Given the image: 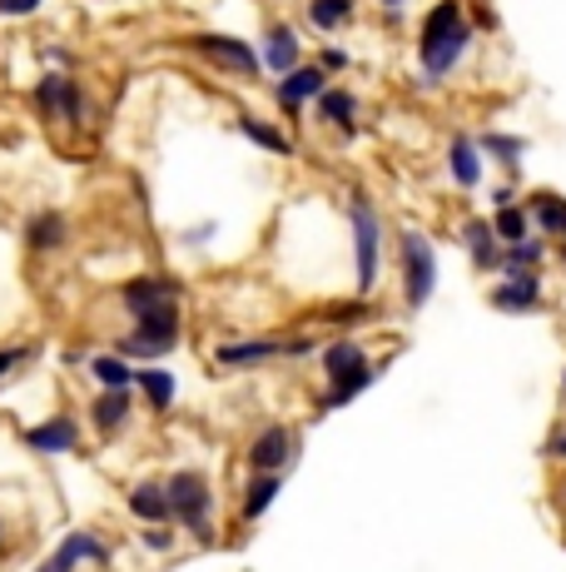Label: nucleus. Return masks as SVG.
I'll list each match as a JSON object with an SVG mask.
<instances>
[{
	"label": "nucleus",
	"instance_id": "obj_5",
	"mask_svg": "<svg viewBox=\"0 0 566 572\" xmlns=\"http://www.w3.org/2000/svg\"><path fill=\"white\" fill-rule=\"evenodd\" d=\"M348 219H353V249H358V289L368 294L378 284V270H383V229H378V209L363 195L353 199Z\"/></svg>",
	"mask_w": 566,
	"mask_h": 572
},
{
	"label": "nucleus",
	"instance_id": "obj_17",
	"mask_svg": "<svg viewBox=\"0 0 566 572\" xmlns=\"http://www.w3.org/2000/svg\"><path fill=\"white\" fill-rule=\"evenodd\" d=\"M323 95V66H299L293 76L278 80V105L284 110H303V100Z\"/></svg>",
	"mask_w": 566,
	"mask_h": 572
},
{
	"label": "nucleus",
	"instance_id": "obj_39",
	"mask_svg": "<svg viewBox=\"0 0 566 572\" xmlns=\"http://www.w3.org/2000/svg\"><path fill=\"white\" fill-rule=\"evenodd\" d=\"M512 184H503V190H497V195H492V205H497V209H507V205H512Z\"/></svg>",
	"mask_w": 566,
	"mask_h": 572
},
{
	"label": "nucleus",
	"instance_id": "obj_22",
	"mask_svg": "<svg viewBox=\"0 0 566 572\" xmlns=\"http://www.w3.org/2000/svg\"><path fill=\"white\" fill-rule=\"evenodd\" d=\"M527 215H532V225L542 229V234L566 239V199L562 195H552V190H536V195L527 199Z\"/></svg>",
	"mask_w": 566,
	"mask_h": 572
},
{
	"label": "nucleus",
	"instance_id": "obj_44",
	"mask_svg": "<svg viewBox=\"0 0 566 572\" xmlns=\"http://www.w3.org/2000/svg\"><path fill=\"white\" fill-rule=\"evenodd\" d=\"M562 254H566V239H562Z\"/></svg>",
	"mask_w": 566,
	"mask_h": 572
},
{
	"label": "nucleus",
	"instance_id": "obj_8",
	"mask_svg": "<svg viewBox=\"0 0 566 572\" xmlns=\"http://www.w3.org/2000/svg\"><path fill=\"white\" fill-rule=\"evenodd\" d=\"M129 518H139L145 528H160V523H174V507H170V488H164V478H145V483L129 488L125 497Z\"/></svg>",
	"mask_w": 566,
	"mask_h": 572
},
{
	"label": "nucleus",
	"instance_id": "obj_11",
	"mask_svg": "<svg viewBox=\"0 0 566 572\" xmlns=\"http://www.w3.org/2000/svg\"><path fill=\"white\" fill-rule=\"evenodd\" d=\"M462 244H467V254H472V264H477L482 274H503V239L492 234V219H467V225H462Z\"/></svg>",
	"mask_w": 566,
	"mask_h": 572
},
{
	"label": "nucleus",
	"instance_id": "obj_25",
	"mask_svg": "<svg viewBox=\"0 0 566 572\" xmlns=\"http://www.w3.org/2000/svg\"><path fill=\"white\" fill-rule=\"evenodd\" d=\"M90 423H95L100 433H119L129 423V393H100V399L90 403Z\"/></svg>",
	"mask_w": 566,
	"mask_h": 572
},
{
	"label": "nucleus",
	"instance_id": "obj_23",
	"mask_svg": "<svg viewBox=\"0 0 566 572\" xmlns=\"http://www.w3.org/2000/svg\"><path fill=\"white\" fill-rule=\"evenodd\" d=\"M373 378H378V368L368 364V368H358V374H343V378H328V389H323V409H343V403H353L358 393H368L373 389Z\"/></svg>",
	"mask_w": 566,
	"mask_h": 572
},
{
	"label": "nucleus",
	"instance_id": "obj_37",
	"mask_svg": "<svg viewBox=\"0 0 566 572\" xmlns=\"http://www.w3.org/2000/svg\"><path fill=\"white\" fill-rule=\"evenodd\" d=\"M319 66H323V70H343V66H348V55H343V50H323Z\"/></svg>",
	"mask_w": 566,
	"mask_h": 572
},
{
	"label": "nucleus",
	"instance_id": "obj_38",
	"mask_svg": "<svg viewBox=\"0 0 566 572\" xmlns=\"http://www.w3.org/2000/svg\"><path fill=\"white\" fill-rule=\"evenodd\" d=\"M35 5H41V0H5V5H0V11H5V15H31Z\"/></svg>",
	"mask_w": 566,
	"mask_h": 572
},
{
	"label": "nucleus",
	"instance_id": "obj_1",
	"mask_svg": "<svg viewBox=\"0 0 566 572\" xmlns=\"http://www.w3.org/2000/svg\"><path fill=\"white\" fill-rule=\"evenodd\" d=\"M472 45V21L458 0H438L423 21V35H417V55H423V70L428 80H442Z\"/></svg>",
	"mask_w": 566,
	"mask_h": 572
},
{
	"label": "nucleus",
	"instance_id": "obj_6",
	"mask_svg": "<svg viewBox=\"0 0 566 572\" xmlns=\"http://www.w3.org/2000/svg\"><path fill=\"white\" fill-rule=\"evenodd\" d=\"M293 454H299V438H293L289 423H264V428L254 433V443H249V473H284V468L293 464Z\"/></svg>",
	"mask_w": 566,
	"mask_h": 572
},
{
	"label": "nucleus",
	"instance_id": "obj_29",
	"mask_svg": "<svg viewBox=\"0 0 566 572\" xmlns=\"http://www.w3.org/2000/svg\"><path fill=\"white\" fill-rule=\"evenodd\" d=\"M309 21L319 31H343L353 21V0H309Z\"/></svg>",
	"mask_w": 566,
	"mask_h": 572
},
{
	"label": "nucleus",
	"instance_id": "obj_4",
	"mask_svg": "<svg viewBox=\"0 0 566 572\" xmlns=\"http://www.w3.org/2000/svg\"><path fill=\"white\" fill-rule=\"evenodd\" d=\"M180 344V304H160V309H150L145 319H135V334L129 339H115V354L125 358H139V354H170V348Z\"/></svg>",
	"mask_w": 566,
	"mask_h": 572
},
{
	"label": "nucleus",
	"instance_id": "obj_24",
	"mask_svg": "<svg viewBox=\"0 0 566 572\" xmlns=\"http://www.w3.org/2000/svg\"><path fill=\"white\" fill-rule=\"evenodd\" d=\"M139 393H145V403H150V413H170L174 409V374L170 368H145V374H135Z\"/></svg>",
	"mask_w": 566,
	"mask_h": 572
},
{
	"label": "nucleus",
	"instance_id": "obj_3",
	"mask_svg": "<svg viewBox=\"0 0 566 572\" xmlns=\"http://www.w3.org/2000/svg\"><path fill=\"white\" fill-rule=\"evenodd\" d=\"M397 254H403L407 309H423V304L432 299V289H438V249H432V239L423 234V229H403V244H397Z\"/></svg>",
	"mask_w": 566,
	"mask_h": 572
},
{
	"label": "nucleus",
	"instance_id": "obj_45",
	"mask_svg": "<svg viewBox=\"0 0 566 572\" xmlns=\"http://www.w3.org/2000/svg\"><path fill=\"white\" fill-rule=\"evenodd\" d=\"M0 5H5V0H0Z\"/></svg>",
	"mask_w": 566,
	"mask_h": 572
},
{
	"label": "nucleus",
	"instance_id": "obj_41",
	"mask_svg": "<svg viewBox=\"0 0 566 572\" xmlns=\"http://www.w3.org/2000/svg\"><path fill=\"white\" fill-rule=\"evenodd\" d=\"M383 5H393V11H397V5H403V0H383Z\"/></svg>",
	"mask_w": 566,
	"mask_h": 572
},
{
	"label": "nucleus",
	"instance_id": "obj_40",
	"mask_svg": "<svg viewBox=\"0 0 566 572\" xmlns=\"http://www.w3.org/2000/svg\"><path fill=\"white\" fill-rule=\"evenodd\" d=\"M556 497H562V507H566V478H562V488H556Z\"/></svg>",
	"mask_w": 566,
	"mask_h": 572
},
{
	"label": "nucleus",
	"instance_id": "obj_18",
	"mask_svg": "<svg viewBox=\"0 0 566 572\" xmlns=\"http://www.w3.org/2000/svg\"><path fill=\"white\" fill-rule=\"evenodd\" d=\"M119 299H125V309L135 313V319H145L150 309H160V304L174 299V289L164 279H154V274H145V279H129L125 289H119Z\"/></svg>",
	"mask_w": 566,
	"mask_h": 572
},
{
	"label": "nucleus",
	"instance_id": "obj_28",
	"mask_svg": "<svg viewBox=\"0 0 566 572\" xmlns=\"http://www.w3.org/2000/svg\"><path fill=\"white\" fill-rule=\"evenodd\" d=\"M542 239H522V244H507L503 254V274H536V264H542Z\"/></svg>",
	"mask_w": 566,
	"mask_h": 572
},
{
	"label": "nucleus",
	"instance_id": "obj_36",
	"mask_svg": "<svg viewBox=\"0 0 566 572\" xmlns=\"http://www.w3.org/2000/svg\"><path fill=\"white\" fill-rule=\"evenodd\" d=\"M25 354H31V348H0V378L11 374V368H15V364H21V358H25Z\"/></svg>",
	"mask_w": 566,
	"mask_h": 572
},
{
	"label": "nucleus",
	"instance_id": "obj_27",
	"mask_svg": "<svg viewBox=\"0 0 566 572\" xmlns=\"http://www.w3.org/2000/svg\"><path fill=\"white\" fill-rule=\"evenodd\" d=\"M319 115L333 119L338 130H353V119H358V100H353L348 90H323V95H319Z\"/></svg>",
	"mask_w": 566,
	"mask_h": 572
},
{
	"label": "nucleus",
	"instance_id": "obj_16",
	"mask_svg": "<svg viewBox=\"0 0 566 572\" xmlns=\"http://www.w3.org/2000/svg\"><path fill=\"white\" fill-rule=\"evenodd\" d=\"M278 493H284V473H249L244 497H239V518H244V523H258L268 507H274Z\"/></svg>",
	"mask_w": 566,
	"mask_h": 572
},
{
	"label": "nucleus",
	"instance_id": "obj_2",
	"mask_svg": "<svg viewBox=\"0 0 566 572\" xmlns=\"http://www.w3.org/2000/svg\"><path fill=\"white\" fill-rule=\"evenodd\" d=\"M164 488H170L174 523H180L199 548H209V542H215V488H209V478H204L199 468H180V473L164 478Z\"/></svg>",
	"mask_w": 566,
	"mask_h": 572
},
{
	"label": "nucleus",
	"instance_id": "obj_31",
	"mask_svg": "<svg viewBox=\"0 0 566 572\" xmlns=\"http://www.w3.org/2000/svg\"><path fill=\"white\" fill-rule=\"evenodd\" d=\"M477 145L492 155V160H503L507 170H517V164H522V140H517V135H482Z\"/></svg>",
	"mask_w": 566,
	"mask_h": 572
},
{
	"label": "nucleus",
	"instance_id": "obj_21",
	"mask_svg": "<svg viewBox=\"0 0 566 572\" xmlns=\"http://www.w3.org/2000/svg\"><path fill=\"white\" fill-rule=\"evenodd\" d=\"M90 374H95L100 393H129L135 389V368L125 354H95L90 358Z\"/></svg>",
	"mask_w": 566,
	"mask_h": 572
},
{
	"label": "nucleus",
	"instance_id": "obj_15",
	"mask_svg": "<svg viewBox=\"0 0 566 572\" xmlns=\"http://www.w3.org/2000/svg\"><path fill=\"white\" fill-rule=\"evenodd\" d=\"M194 50L215 55L219 70H239V76H254V70H258V55L249 50L244 41H229V35H199V41H194Z\"/></svg>",
	"mask_w": 566,
	"mask_h": 572
},
{
	"label": "nucleus",
	"instance_id": "obj_46",
	"mask_svg": "<svg viewBox=\"0 0 566 572\" xmlns=\"http://www.w3.org/2000/svg\"><path fill=\"white\" fill-rule=\"evenodd\" d=\"M41 572H45V568H41Z\"/></svg>",
	"mask_w": 566,
	"mask_h": 572
},
{
	"label": "nucleus",
	"instance_id": "obj_9",
	"mask_svg": "<svg viewBox=\"0 0 566 572\" xmlns=\"http://www.w3.org/2000/svg\"><path fill=\"white\" fill-rule=\"evenodd\" d=\"M492 309H503V313L542 309V279H536V274H507V279L492 289Z\"/></svg>",
	"mask_w": 566,
	"mask_h": 572
},
{
	"label": "nucleus",
	"instance_id": "obj_30",
	"mask_svg": "<svg viewBox=\"0 0 566 572\" xmlns=\"http://www.w3.org/2000/svg\"><path fill=\"white\" fill-rule=\"evenodd\" d=\"M239 130H244L249 140L258 145V150H274V155H289V150H293V145L284 140V135H278L274 125H264V119H254V115H244V119H239Z\"/></svg>",
	"mask_w": 566,
	"mask_h": 572
},
{
	"label": "nucleus",
	"instance_id": "obj_35",
	"mask_svg": "<svg viewBox=\"0 0 566 572\" xmlns=\"http://www.w3.org/2000/svg\"><path fill=\"white\" fill-rule=\"evenodd\" d=\"M313 344H319L313 334H293V339H284V358H309V354H313Z\"/></svg>",
	"mask_w": 566,
	"mask_h": 572
},
{
	"label": "nucleus",
	"instance_id": "obj_12",
	"mask_svg": "<svg viewBox=\"0 0 566 572\" xmlns=\"http://www.w3.org/2000/svg\"><path fill=\"white\" fill-rule=\"evenodd\" d=\"M219 368H254L268 358H284V339L258 334V339H239V344H219Z\"/></svg>",
	"mask_w": 566,
	"mask_h": 572
},
{
	"label": "nucleus",
	"instance_id": "obj_14",
	"mask_svg": "<svg viewBox=\"0 0 566 572\" xmlns=\"http://www.w3.org/2000/svg\"><path fill=\"white\" fill-rule=\"evenodd\" d=\"M258 66H264V70H274L278 80H284V76H293V70H299V35H293L289 25H268V35H264V55H258Z\"/></svg>",
	"mask_w": 566,
	"mask_h": 572
},
{
	"label": "nucleus",
	"instance_id": "obj_7",
	"mask_svg": "<svg viewBox=\"0 0 566 572\" xmlns=\"http://www.w3.org/2000/svg\"><path fill=\"white\" fill-rule=\"evenodd\" d=\"M109 558H115V548H109L100 533L90 528H76L65 533L60 548L50 552V562H45V572H80V568H109Z\"/></svg>",
	"mask_w": 566,
	"mask_h": 572
},
{
	"label": "nucleus",
	"instance_id": "obj_10",
	"mask_svg": "<svg viewBox=\"0 0 566 572\" xmlns=\"http://www.w3.org/2000/svg\"><path fill=\"white\" fill-rule=\"evenodd\" d=\"M25 443H31L35 454H76L80 448V423L65 419V413H55V419L35 423V428L25 433Z\"/></svg>",
	"mask_w": 566,
	"mask_h": 572
},
{
	"label": "nucleus",
	"instance_id": "obj_26",
	"mask_svg": "<svg viewBox=\"0 0 566 572\" xmlns=\"http://www.w3.org/2000/svg\"><path fill=\"white\" fill-rule=\"evenodd\" d=\"M492 234L503 239V249L507 244H522V239H532V215H527V209H517V205L497 209V215H492Z\"/></svg>",
	"mask_w": 566,
	"mask_h": 572
},
{
	"label": "nucleus",
	"instance_id": "obj_34",
	"mask_svg": "<svg viewBox=\"0 0 566 572\" xmlns=\"http://www.w3.org/2000/svg\"><path fill=\"white\" fill-rule=\"evenodd\" d=\"M542 454H546V464H566V428H552V433H546Z\"/></svg>",
	"mask_w": 566,
	"mask_h": 572
},
{
	"label": "nucleus",
	"instance_id": "obj_19",
	"mask_svg": "<svg viewBox=\"0 0 566 572\" xmlns=\"http://www.w3.org/2000/svg\"><path fill=\"white\" fill-rule=\"evenodd\" d=\"M319 364L328 378H343V374H358V368H368V354L358 339H333V344L319 348Z\"/></svg>",
	"mask_w": 566,
	"mask_h": 572
},
{
	"label": "nucleus",
	"instance_id": "obj_13",
	"mask_svg": "<svg viewBox=\"0 0 566 572\" xmlns=\"http://www.w3.org/2000/svg\"><path fill=\"white\" fill-rule=\"evenodd\" d=\"M35 100H41L45 115H65V119H85V95H80L76 80L65 76H50L41 80V90H35Z\"/></svg>",
	"mask_w": 566,
	"mask_h": 572
},
{
	"label": "nucleus",
	"instance_id": "obj_43",
	"mask_svg": "<svg viewBox=\"0 0 566 572\" xmlns=\"http://www.w3.org/2000/svg\"><path fill=\"white\" fill-rule=\"evenodd\" d=\"M562 393H566V374H562Z\"/></svg>",
	"mask_w": 566,
	"mask_h": 572
},
{
	"label": "nucleus",
	"instance_id": "obj_33",
	"mask_svg": "<svg viewBox=\"0 0 566 572\" xmlns=\"http://www.w3.org/2000/svg\"><path fill=\"white\" fill-rule=\"evenodd\" d=\"M139 542H145L150 552H170L174 548V528H170V523H160V528H145V538H139Z\"/></svg>",
	"mask_w": 566,
	"mask_h": 572
},
{
	"label": "nucleus",
	"instance_id": "obj_32",
	"mask_svg": "<svg viewBox=\"0 0 566 572\" xmlns=\"http://www.w3.org/2000/svg\"><path fill=\"white\" fill-rule=\"evenodd\" d=\"M31 244H35V249L65 244V219H60V215H35V219H31Z\"/></svg>",
	"mask_w": 566,
	"mask_h": 572
},
{
	"label": "nucleus",
	"instance_id": "obj_42",
	"mask_svg": "<svg viewBox=\"0 0 566 572\" xmlns=\"http://www.w3.org/2000/svg\"><path fill=\"white\" fill-rule=\"evenodd\" d=\"M0 548H5V528H0Z\"/></svg>",
	"mask_w": 566,
	"mask_h": 572
},
{
	"label": "nucleus",
	"instance_id": "obj_20",
	"mask_svg": "<svg viewBox=\"0 0 566 572\" xmlns=\"http://www.w3.org/2000/svg\"><path fill=\"white\" fill-rule=\"evenodd\" d=\"M448 170H452V180H458L462 190H477V184H482L477 140H467V135H452V145H448Z\"/></svg>",
	"mask_w": 566,
	"mask_h": 572
}]
</instances>
